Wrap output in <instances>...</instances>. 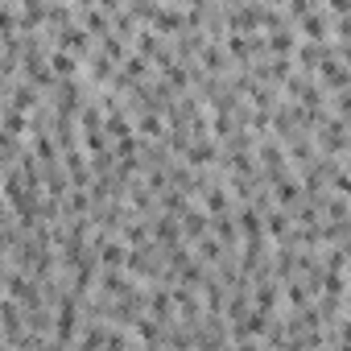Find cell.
Returning <instances> with one entry per match:
<instances>
[{
	"label": "cell",
	"instance_id": "1",
	"mask_svg": "<svg viewBox=\"0 0 351 351\" xmlns=\"http://www.w3.org/2000/svg\"><path fill=\"white\" fill-rule=\"evenodd\" d=\"M124 256H128V244H124V240H104L95 261H99L104 269H124Z\"/></svg>",
	"mask_w": 351,
	"mask_h": 351
},
{
	"label": "cell",
	"instance_id": "2",
	"mask_svg": "<svg viewBox=\"0 0 351 351\" xmlns=\"http://www.w3.org/2000/svg\"><path fill=\"white\" fill-rule=\"evenodd\" d=\"M79 5H99V0H79Z\"/></svg>",
	"mask_w": 351,
	"mask_h": 351
}]
</instances>
